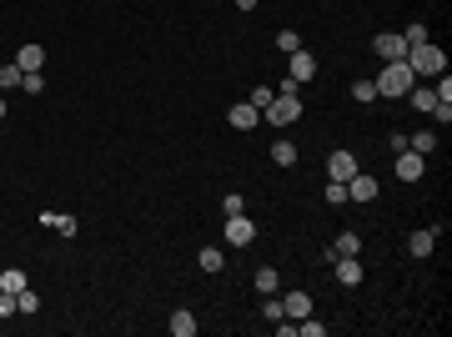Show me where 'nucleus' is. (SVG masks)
I'll use <instances>...</instances> for the list:
<instances>
[{"label":"nucleus","instance_id":"f257e3e1","mask_svg":"<svg viewBox=\"0 0 452 337\" xmlns=\"http://www.w3.org/2000/svg\"><path fill=\"white\" fill-rule=\"evenodd\" d=\"M372 86H377V96H407V91L417 86V76H412V66H407V60H387L382 76L372 81Z\"/></svg>","mask_w":452,"mask_h":337},{"label":"nucleus","instance_id":"f03ea898","mask_svg":"<svg viewBox=\"0 0 452 337\" xmlns=\"http://www.w3.org/2000/svg\"><path fill=\"white\" fill-rule=\"evenodd\" d=\"M407 66H412V76H442L447 56H442V46H433V40H417V46H407Z\"/></svg>","mask_w":452,"mask_h":337},{"label":"nucleus","instance_id":"7ed1b4c3","mask_svg":"<svg viewBox=\"0 0 452 337\" xmlns=\"http://www.w3.org/2000/svg\"><path fill=\"white\" fill-rule=\"evenodd\" d=\"M296 116H301V96H271V106L262 111V121H271V126H287Z\"/></svg>","mask_w":452,"mask_h":337},{"label":"nucleus","instance_id":"20e7f679","mask_svg":"<svg viewBox=\"0 0 452 337\" xmlns=\"http://www.w3.org/2000/svg\"><path fill=\"white\" fill-rule=\"evenodd\" d=\"M226 242H231V247H251V242H256V227H251V217H246V212L226 217Z\"/></svg>","mask_w":452,"mask_h":337},{"label":"nucleus","instance_id":"39448f33","mask_svg":"<svg viewBox=\"0 0 452 337\" xmlns=\"http://www.w3.org/2000/svg\"><path fill=\"white\" fill-rule=\"evenodd\" d=\"M372 51H377L382 60H407V40H402L397 31H382V35L372 40Z\"/></svg>","mask_w":452,"mask_h":337},{"label":"nucleus","instance_id":"423d86ee","mask_svg":"<svg viewBox=\"0 0 452 337\" xmlns=\"http://www.w3.org/2000/svg\"><path fill=\"white\" fill-rule=\"evenodd\" d=\"M342 186H347V202H377V176H367V172L347 176Z\"/></svg>","mask_w":452,"mask_h":337},{"label":"nucleus","instance_id":"0eeeda50","mask_svg":"<svg viewBox=\"0 0 452 337\" xmlns=\"http://www.w3.org/2000/svg\"><path fill=\"white\" fill-rule=\"evenodd\" d=\"M226 121L236 126V131H251V126H262V111H256L251 101H236V106L226 111Z\"/></svg>","mask_w":452,"mask_h":337},{"label":"nucleus","instance_id":"6e6552de","mask_svg":"<svg viewBox=\"0 0 452 337\" xmlns=\"http://www.w3.org/2000/svg\"><path fill=\"white\" fill-rule=\"evenodd\" d=\"M327 176H332V181L357 176V156H352V151H332V156H327Z\"/></svg>","mask_w":452,"mask_h":337},{"label":"nucleus","instance_id":"1a4fd4ad","mask_svg":"<svg viewBox=\"0 0 452 337\" xmlns=\"http://www.w3.org/2000/svg\"><path fill=\"white\" fill-rule=\"evenodd\" d=\"M433 247H437V227H417L412 237H407V252H412V257H433Z\"/></svg>","mask_w":452,"mask_h":337},{"label":"nucleus","instance_id":"9d476101","mask_svg":"<svg viewBox=\"0 0 452 337\" xmlns=\"http://www.w3.org/2000/svg\"><path fill=\"white\" fill-rule=\"evenodd\" d=\"M332 267H337V282L342 287H357L362 282V257H332Z\"/></svg>","mask_w":452,"mask_h":337},{"label":"nucleus","instance_id":"9b49d317","mask_svg":"<svg viewBox=\"0 0 452 337\" xmlns=\"http://www.w3.org/2000/svg\"><path fill=\"white\" fill-rule=\"evenodd\" d=\"M40 227L60 231V237H76V231H81V222H76V217H66V212H40Z\"/></svg>","mask_w":452,"mask_h":337},{"label":"nucleus","instance_id":"f8f14e48","mask_svg":"<svg viewBox=\"0 0 452 337\" xmlns=\"http://www.w3.org/2000/svg\"><path fill=\"white\" fill-rule=\"evenodd\" d=\"M282 312H287L292 322H296V318H312V297H307V292H287V297H282Z\"/></svg>","mask_w":452,"mask_h":337},{"label":"nucleus","instance_id":"ddd939ff","mask_svg":"<svg viewBox=\"0 0 452 337\" xmlns=\"http://www.w3.org/2000/svg\"><path fill=\"white\" fill-rule=\"evenodd\" d=\"M422 166H427V161H422L417 151H397V176H402V181H417Z\"/></svg>","mask_w":452,"mask_h":337},{"label":"nucleus","instance_id":"4468645a","mask_svg":"<svg viewBox=\"0 0 452 337\" xmlns=\"http://www.w3.org/2000/svg\"><path fill=\"white\" fill-rule=\"evenodd\" d=\"M327 257H362V237H357V231H342V237L332 242Z\"/></svg>","mask_w":452,"mask_h":337},{"label":"nucleus","instance_id":"2eb2a0df","mask_svg":"<svg viewBox=\"0 0 452 337\" xmlns=\"http://www.w3.org/2000/svg\"><path fill=\"white\" fill-rule=\"evenodd\" d=\"M15 66L31 76V71H40V66H46V51H40V46H20V51H15Z\"/></svg>","mask_w":452,"mask_h":337},{"label":"nucleus","instance_id":"dca6fc26","mask_svg":"<svg viewBox=\"0 0 452 337\" xmlns=\"http://www.w3.org/2000/svg\"><path fill=\"white\" fill-rule=\"evenodd\" d=\"M312 76H317V60L307 51H292V81L301 86V81H312Z\"/></svg>","mask_w":452,"mask_h":337},{"label":"nucleus","instance_id":"f3484780","mask_svg":"<svg viewBox=\"0 0 452 337\" xmlns=\"http://www.w3.org/2000/svg\"><path fill=\"white\" fill-rule=\"evenodd\" d=\"M171 332H176V337H196V318H191L186 307H176V312H171Z\"/></svg>","mask_w":452,"mask_h":337},{"label":"nucleus","instance_id":"a211bd4d","mask_svg":"<svg viewBox=\"0 0 452 337\" xmlns=\"http://www.w3.org/2000/svg\"><path fill=\"white\" fill-rule=\"evenodd\" d=\"M20 287H31L20 267H6V272H0V292H20Z\"/></svg>","mask_w":452,"mask_h":337},{"label":"nucleus","instance_id":"6ab92c4d","mask_svg":"<svg viewBox=\"0 0 452 337\" xmlns=\"http://www.w3.org/2000/svg\"><path fill=\"white\" fill-rule=\"evenodd\" d=\"M407 96H412V106H417V111H433V106H437V91H433V86H412Z\"/></svg>","mask_w":452,"mask_h":337},{"label":"nucleus","instance_id":"aec40b11","mask_svg":"<svg viewBox=\"0 0 452 337\" xmlns=\"http://www.w3.org/2000/svg\"><path fill=\"white\" fill-rule=\"evenodd\" d=\"M256 292H276V287H282V277H276V267H256Z\"/></svg>","mask_w":452,"mask_h":337},{"label":"nucleus","instance_id":"412c9836","mask_svg":"<svg viewBox=\"0 0 452 337\" xmlns=\"http://www.w3.org/2000/svg\"><path fill=\"white\" fill-rule=\"evenodd\" d=\"M271 161H276V166H296V146H292V141H276V146H271Z\"/></svg>","mask_w":452,"mask_h":337},{"label":"nucleus","instance_id":"4be33fe9","mask_svg":"<svg viewBox=\"0 0 452 337\" xmlns=\"http://www.w3.org/2000/svg\"><path fill=\"white\" fill-rule=\"evenodd\" d=\"M20 81H26V71H20L15 60H10V66H0V91H10V86H20Z\"/></svg>","mask_w":452,"mask_h":337},{"label":"nucleus","instance_id":"5701e85b","mask_svg":"<svg viewBox=\"0 0 452 337\" xmlns=\"http://www.w3.org/2000/svg\"><path fill=\"white\" fill-rule=\"evenodd\" d=\"M433 146H437V136H433V131H417L412 141H407V151H417V156H427V151H433Z\"/></svg>","mask_w":452,"mask_h":337},{"label":"nucleus","instance_id":"b1692460","mask_svg":"<svg viewBox=\"0 0 452 337\" xmlns=\"http://www.w3.org/2000/svg\"><path fill=\"white\" fill-rule=\"evenodd\" d=\"M276 51H282V56L301 51V35H296V31H276Z\"/></svg>","mask_w":452,"mask_h":337},{"label":"nucleus","instance_id":"393cba45","mask_svg":"<svg viewBox=\"0 0 452 337\" xmlns=\"http://www.w3.org/2000/svg\"><path fill=\"white\" fill-rule=\"evenodd\" d=\"M221 247H201V272H221Z\"/></svg>","mask_w":452,"mask_h":337},{"label":"nucleus","instance_id":"a878e982","mask_svg":"<svg viewBox=\"0 0 452 337\" xmlns=\"http://www.w3.org/2000/svg\"><path fill=\"white\" fill-rule=\"evenodd\" d=\"M262 318H267V322H282V318H287V312H282V302H276V292H267V307H262Z\"/></svg>","mask_w":452,"mask_h":337},{"label":"nucleus","instance_id":"bb28decb","mask_svg":"<svg viewBox=\"0 0 452 337\" xmlns=\"http://www.w3.org/2000/svg\"><path fill=\"white\" fill-rule=\"evenodd\" d=\"M352 96L367 106V101H377V86H372V81H352Z\"/></svg>","mask_w":452,"mask_h":337},{"label":"nucleus","instance_id":"cd10ccee","mask_svg":"<svg viewBox=\"0 0 452 337\" xmlns=\"http://www.w3.org/2000/svg\"><path fill=\"white\" fill-rule=\"evenodd\" d=\"M271 96H276L271 86H256V91H251L246 101H251V106H256V111H267V106H271Z\"/></svg>","mask_w":452,"mask_h":337},{"label":"nucleus","instance_id":"c85d7f7f","mask_svg":"<svg viewBox=\"0 0 452 337\" xmlns=\"http://www.w3.org/2000/svg\"><path fill=\"white\" fill-rule=\"evenodd\" d=\"M296 332H301V337H327V322H307V318H296Z\"/></svg>","mask_w":452,"mask_h":337},{"label":"nucleus","instance_id":"c756f323","mask_svg":"<svg viewBox=\"0 0 452 337\" xmlns=\"http://www.w3.org/2000/svg\"><path fill=\"white\" fill-rule=\"evenodd\" d=\"M327 202H332V206H347V186H342V181H327Z\"/></svg>","mask_w":452,"mask_h":337},{"label":"nucleus","instance_id":"7c9ffc66","mask_svg":"<svg viewBox=\"0 0 452 337\" xmlns=\"http://www.w3.org/2000/svg\"><path fill=\"white\" fill-rule=\"evenodd\" d=\"M402 40H407V46H417V40H427V26H422V20H417V26H407V31H402Z\"/></svg>","mask_w":452,"mask_h":337},{"label":"nucleus","instance_id":"2f4dec72","mask_svg":"<svg viewBox=\"0 0 452 337\" xmlns=\"http://www.w3.org/2000/svg\"><path fill=\"white\" fill-rule=\"evenodd\" d=\"M15 312H20L15 307V292H0V318H15Z\"/></svg>","mask_w":452,"mask_h":337},{"label":"nucleus","instance_id":"473e14b6","mask_svg":"<svg viewBox=\"0 0 452 337\" xmlns=\"http://www.w3.org/2000/svg\"><path fill=\"white\" fill-rule=\"evenodd\" d=\"M242 206H246V202L236 197V192H231V197H221V212H226V217H236V212H242Z\"/></svg>","mask_w":452,"mask_h":337},{"label":"nucleus","instance_id":"72a5a7b5","mask_svg":"<svg viewBox=\"0 0 452 337\" xmlns=\"http://www.w3.org/2000/svg\"><path fill=\"white\" fill-rule=\"evenodd\" d=\"M20 86H26V91H31V96H40V86H46V81H40V71H31V76H26V81H20Z\"/></svg>","mask_w":452,"mask_h":337},{"label":"nucleus","instance_id":"f704fd0d","mask_svg":"<svg viewBox=\"0 0 452 337\" xmlns=\"http://www.w3.org/2000/svg\"><path fill=\"white\" fill-rule=\"evenodd\" d=\"M433 91H437V101H452V81H447V71H442V81H437Z\"/></svg>","mask_w":452,"mask_h":337},{"label":"nucleus","instance_id":"c9c22d12","mask_svg":"<svg viewBox=\"0 0 452 337\" xmlns=\"http://www.w3.org/2000/svg\"><path fill=\"white\" fill-rule=\"evenodd\" d=\"M236 6H242V10H256V6H262V0H236Z\"/></svg>","mask_w":452,"mask_h":337},{"label":"nucleus","instance_id":"e433bc0d","mask_svg":"<svg viewBox=\"0 0 452 337\" xmlns=\"http://www.w3.org/2000/svg\"><path fill=\"white\" fill-rule=\"evenodd\" d=\"M0 121H6V96H0Z\"/></svg>","mask_w":452,"mask_h":337}]
</instances>
